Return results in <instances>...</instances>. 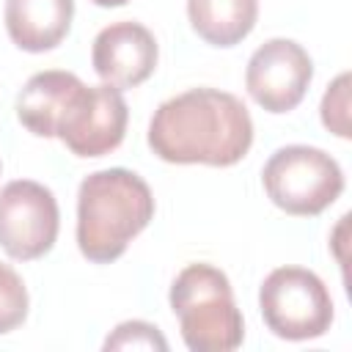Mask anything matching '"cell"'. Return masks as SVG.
I'll return each mask as SVG.
<instances>
[{
  "mask_svg": "<svg viewBox=\"0 0 352 352\" xmlns=\"http://www.w3.org/2000/svg\"><path fill=\"white\" fill-rule=\"evenodd\" d=\"M258 308L270 333L283 341H311L333 324L330 292L305 267L272 270L258 289Z\"/></svg>",
  "mask_w": 352,
  "mask_h": 352,
  "instance_id": "5",
  "label": "cell"
},
{
  "mask_svg": "<svg viewBox=\"0 0 352 352\" xmlns=\"http://www.w3.org/2000/svg\"><path fill=\"white\" fill-rule=\"evenodd\" d=\"M91 3H96L102 8H118V6H126L129 0H91Z\"/></svg>",
  "mask_w": 352,
  "mask_h": 352,
  "instance_id": "16",
  "label": "cell"
},
{
  "mask_svg": "<svg viewBox=\"0 0 352 352\" xmlns=\"http://www.w3.org/2000/svg\"><path fill=\"white\" fill-rule=\"evenodd\" d=\"M192 30L212 47L239 44L258 19V0H187Z\"/></svg>",
  "mask_w": 352,
  "mask_h": 352,
  "instance_id": "12",
  "label": "cell"
},
{
  "mask_svg": "<svg viewBox=\"0 0 352 352\" xmlns=\"http://www.w3.org/2000/svg\"><path fill=\"white\" fill-rule=\"evenodd\" d=\"M154 195L126 170L107 168L82 179L77 192V248L94 264H110L151 223Z\"/></svg>",
  "mask_w": 352,
  "mask_h": 352,
  "instance_id": "2",
  "label": "cell"
},
{
  "mask_svg": "<svg viewBox=\"0 0 352 352\" xmlns=\"http://www.w3.org/2000/svg\"><path fill=\"white\" fill-rule=\"evenodd\" d=\"M28 316V289L14 267L0 264V336L16 330Z\"/></svg>",
  "mask_w": 352,
  "mask_h": 352,
  "instance_id": "13",
  "label": "cell"
},
{
  "mask_svg": "<svg viewBox=\"0 0 352 352\" xmlns=\"http://www.w3.org/2000/svg\"><path fill=\"white\" fill-rule=\"evenodd\" d=\"M322 124L338 138H349V74H338L322 96Z\"/></svg>",
  "mask_w": 352,
  "mask_h": 352,
  "instance_id": "14",
  "label": "cell"
},
{
  "mask_svg": "<svg viewBox=\"0 0 352 352\" xmlns=\"http://www.w3.org/2000/svg\"><path fill=\"white\" fill-rule=\"evenodd\" d=\"M60 212L52 190L16 179L0 190V248L16 261H33L52 250Z\"/></svg>",
  "mask_w": 352,
  "mask_h": 352,
  "instance_id": "6",
  "label": "cell"
},
{
  "mask_svg": "<svg viewBox=\"0 0 352 352\" xmlns=\"http://www.w3.org/2000/svg\"><path fill=\"white\" fill-rule=\"evenodd\" d=\"M157 38L154 33L132 19L113 22L99 30L91 50L94 72L113 88H135L146 82L157 69Z\"/></svg>",
  "mask_w": 352,
  "mask_h": 352,
  "instance_id": "9",
  "label": "cell"
},
{
  "mask_svg": "<svg viewBox=\"0 0 352 352\" xmlns=\"http://www.w3.org/2000/svg\"><path fill=\"white\" fill-rule=\"evenodd\" d=\"M311 77L314 63L302 44L292 38H270L250 55L245 88L267 113H289L302 102Z\"/></svg>",
  "mask_w": 352,
  "mask_h": 352,
  "instance_id": "8",
  "label": "cell"
},
{
  "mask_svg": "<svg viewBox=\"0 0 352 352\" xmlns=\"http://www.w3.org/2000/svg\"><path fill=\"white\" fill-rule=\"evenodd\" d=\"M261 184L267 198L286 214L316 217L344 192V173L316 146H283L267 160Z\"/></svg>",
  "mask_w": 352,
  "mask_h": 352,
  "instance_id": "4",
  "label": "cell"
},
{
  "mask_svg": "<svg viewBox=\"0 0 352 352\" xmlns=\"http://www.w3.org/2000/svg\"><path fill=\"white\" fill-rule=\"evenodd\" d=\"M253 143L248 107L228 91L190 88L154 110L148 148L173 165H236Z\"/></svg>",
  "mask_w": 352,
  "mask_h": 352,
  "instance_id": "1",
  "label": "cell"
},
{
  "mask_svg": "<svg viewBox=\"0 0 352 352\" xmlns=\"http://www.w3.org/2000/svg\"><path fill=\"white\" fill-rule=\"evenodd\" d=\"M170 308L190 352H231L245 338V322L226 272L187 264L170 286Z\"/></svg>",
  "mask_w": 352,
  "mask_h": 352,
  "instance_id": "3",
  "label": "cell"
},
{
  "mask_svg": "<svg viewBox=\"0 0 352 352\" xmlns=\"http://www.w3.org/2000/svg\"><path fill=\"white\" fill-rule=\"evenodd\" d=\"M104 349H168L162 333L148 322H124L107 336Z\"/></svg>",
  "mask_w": 352,
  "mask_h": 352,
  "instance_id": "15",
  "label": "cell"
},
{
  "mask_svg": "<svg viewBox=\"0 0 352 352\" xmlns=\"http://www.w3.org/2000/svg\"><path fill=\"white\" fill-rule=\"evenodd\" d=\"M74 16V0H6V30L25 52L55 50Z\"/></svg>",
  "mask_w": 352,
  "mask_h": 352,
  "instance_id": "10",
  "label": "cell"
},
{
  "mask_svg": "<svg viewBox=\"0 0 352 352\" xmlns=\"http://www.w3.org/2000/svg\"><path fill=\"white\" fill-rule=\"evenodd\" d=\"M82 80L72 72L50 69L33 74L16 96V118L36 138H55L58 121Z\"/></svg>",
  "mask_w": 352,
  "mask_h": 352,
  "instance_id": "11",
  "label": "cell"
},
{
  "mask_svg": "<svg viewBox=\"0 0 352 352\" xmlns=\"http://www.w3.org/2000/svg\"><path fill=\"white\" fill-rule=\"evenodd\" d=\"M126 121L129 110L118 88L82 82L66 104L55 138L77 157H104L121 146Z\"/></svg>",
  "mask_w": 352,
  "mask_h": 352,
  "instance_id": "7",
  "label": "cell"
}]
</instances>
